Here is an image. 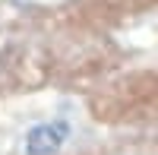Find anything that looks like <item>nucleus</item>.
I'll return each instance as SVG.
<instances>
[{"mask_svg": "<svg viewBox=\"0 0 158 155\" xmlns=\"http://www.w3.org/2000/svg\"><path fill=\"white\" fill-rule=\"evenodd\" d=\"M70 136V124L67 120H51V124H38L25 136V155H54L63 139Z\"/></svg>", "mask_w": 158, "mask_h": 155, "instance_id": "obj_1", "label": "nucleus"}]
</instances>
